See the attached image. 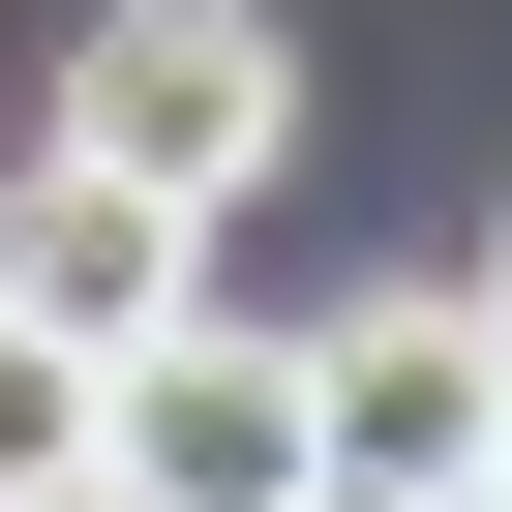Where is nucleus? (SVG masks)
I'll return each instance as SVG.
<instances>
[{"instance_id": "nucleus-1", "label": "nucleus", "mask_w": 512, "mask_h": 512, "mask_svg": "<svg viewBox=\"0 0 512 512\" xmlns=\"http://www.w3.org/2000/svg\"><path fill=\"white\" fill-rule=\"evenodd\" d=\"M302 452H332V512H482V452H512V302H482V272L332 302V332H302Z\"/></svg>"}, {"instance_id": "nucleus-2", "label": "nucleus", "mask_w": 512, "mask_h": 512, "mask_svg": "<svg viewBox=\"0 0 512 512\" xmlns=\"http://www.w3.org/2000/svg\"><path fill=\"white\" fill-rule=\"evenodd\" d=\"M61 151L151 181V211H241L302 151V61H272V0H91V61H61Z\"/></svg>"}, {"instance_id": "nucleus-3", "label": "nucleus", "mask_w": 512, "mask_h": 512, "mask_svg": "<svg viewBox=\"0 0 512 512\" xmlns=\"http://www.w3.org/2000/svg\"><path fill=\"white\" fill-rule=\"evenodd\" d=\"M91 482L121 512H332V452H302V332H151V362H91Z\"/></svg>"}, {"instance_id": "nucleus-4", "label": "nucleus", "mask_w": 512, "mask_h": 512, "mask_svg": "<svg viewBox=\"0 0 512 512\" xmlns=\"http://www.w3.org/2000/svg\"><path fill=\"white\" fill-rule=\"evenodd\" d=\"M0 302H31L61 362H151V332L211 302V211H151V181H91V151H31V181H0Z\"/></svg>"}, {"instance_id": "nucleus-5", "label": "nucleus", "mask_w": 512, "mask_h": 512, "mask_svg": "<svg viewBox=\"0 0 512 512\" xmlns=\"http://www.w3.org/2000/svg\"><path fill=\"white\" fill-rule=\"evenodd\" d=\"M61 482H91V362L0 302V512H61Z\"/></svg>"}, {"instance_id": "nucleus-6", "label": "nucleus", "mask_w": 512, "mask_h": 512, "mask_svg": "<svg viewBox=\"0 0 512 512\" xmlns=\"http://www.w3.org/2000/svg\"><path fill=\"white\" fill-rule=\"evenodd\" d=\"M482 302H512V241H482Z\"/></svg>"}, {"instance_id": "nucleus-7", "label": "nucleus", "mask_w": 512, "mask_h": 512, "mask_svg": "<svg viewBox=\"0 0 512 512\" xmlns=\"http://www.w3.org/2000/svg\"><path fill=\"white\" fill-rule=\"evenodd\" d=\"M482 512H512V452H482Z\"/></svg>"}, {"instance_id": "nucleus-8", "label": "nucleus", "mask_w": 512, "mask_h": 512, "mask_svg": "<svg viewBox=\"0 0 512 512\" xmlns=\"http://www.w3.org/2000/svg\"><path fill=\"white\" fill-rule=\"evenodd\" d=\"M61 512H121V482H61Z\"/></svg>"}]
</instances>
